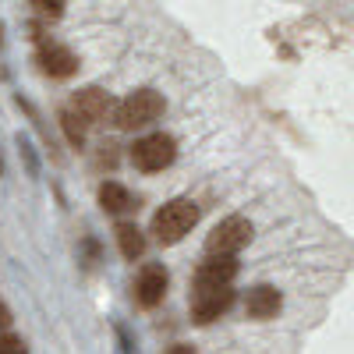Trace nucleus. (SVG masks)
Here are the masks:
<instances>
[{
    "instance_id": "f257e3e1",
    "label": "nucleus",
    "mask_w": 354,
    "mask_h": 354,
    "mask_svg": "<svg viewBox=\"0 0 354 354\" xmlns=\"http://www.w3.org/2000/svg\"><path fill=\"white\" fill-rule=\"evenodd\" d=\"M195 223H198V205L188 202V198H174L153 216V234H156V241L174 245V241H181Z\"/></svg>"
},
{
    "instance_id": "f03ea898",
    "label": "nucleus",
    "mask_w": 354,
    "mask_h": 354,
    "mask_svg": "<svg viewBox=\"0 0 354 354\" xmlns=\"http://www.w3.org/2000/svg\"><path fill=\"white\" fill-rule=\"evenodd\" d=\"M160 113H163V96L153 93V88H138V93H131L128 100H121L113 106V121L121 128H145Z\"/></svg>"
},
{
    "instance_id": "7ed1b4c3",
    "label": "nucleus",
    "mask_w": 354,
    "mask_h": 354,
    "mask_svg": "<svg viewBox=\"0 0 354 354\" xmlns=\"http://www.w3.org/2000/svg\"><path fill=\"white\" fill-rule=\"evenodd\" d=\"M174 156H177V145H174V138L163 135V131L138 138L135 149H131V163H135L138 170H145V174H156V170L170 167Z\"/></svg>"
},
{
    "instance_id": "20e7f679",
    "label": "nucleus",
    "mask_w": 354,
    "mask_h": 354,
    "mask_svg": "<svg viewBox=\"0 0 354 354\" xmlns=\"http://www.w3.org/2000/svg\"><path fill=\"white\" fill-rule=\"evenodd\" d=\"M252 238V223L241 220V216H230L223 220L213 234H209V241H205V252L209 255H234V252H241Z\"/></svg>"
},
{
    "instance_id": "39448f33",
    "label": "nucleus",
    "mask_w": 354,
    "mask_h": 354,
    "mask_svg": "<svg viewBox=\"0 0 354 354\" xmlns=\"http://www.w3.org/2000/svg\"><path fill=\"white\" fill-rule=\"evenodd\" d=\"M234 301V290L230 283L227 287H209V283H195V294H192V315L198 322H213L216 315H223Z\"/></svg>"
},
{
    "instance_id": "423d86ee",
    "label": "nucleus",
    "mask_w": 354,
    "mask_h": 354,
    "mask_svg": "<svg viewBox=\"0 0 354 354\" xmlns=\"http://www.w3.org/2000/svg\"><path fill=\"white\" fill-rule=\"evenodd\" d=\"M110 110H113V103H110L106 93H100V88H82V93L71 100V110H68V113H75L78 121L88 128V124L106 121V113H110Z\"/></svg>"
},
{
    "instance_id": "0eeeda50",
    "label": "nucleus",
    "mask_w": 354,
    "mask_h": 354,
    "mask_svg": "<svg viewBox=\"0 0 354 354\" xmlns=\"http://www.w3.org/2000/svg\"><path fill=\"white\" fill-rule=\"evenodd\" d=\"M167 294V270L163 266H145L135 280V301L142 308H156Z\"/></svg>"
},
{
    "instance_id": "6e6552de",
    "label": "nucleus",
    "mask_w": 354,
    "mask_h": 354,
    "mask_svg": "<svg viewBox=\"0 0 354 354\" xmlns=\"http://www.w3.org/2000/svg\"><path fill=\"white\" fill-rule=\"evenodd\" d=\"M36 61H39V68H43L50 78H68V75H75V68H78L75 53H71L68 46H61V43H43Z\"/></svg>"
},
{
    "instance_id": "1a4fd4ad",
    "label": "nucleus",
    "mask_w": 354,
    "mask_h": 354,
    "mask_svg": "<svg viewBox=\"0 0 354 354\" xmlns=\"http://www.w3.org/2000/svg\"><path fill=\"white\" fill-rule=\"evenodd\" d=\"M234 277H238V262H234V255H209L198 273H195V283H209V287H227Z\"/></svg>"
},
{
    "instance_id": "9d476101",
    "label": "nucleus",
    "mask_w": 354,
    "mask_h": 354,
    "mask_svg": "<svg viewBox=\"0 0 354 354\" xmlns=\"http://www.w3.org/2000/svg\"><path fill=\"white\" fill-rule=\"evenodd\" d=\"M245 308H248L252 319H273V315L280 312V294H277L273 287H266V283H262V287H252Z\"/></svg>"
},
{
    "instance_id": "9b49d317",
    "label": "nucleus",
    "mask_w": 354,
    "mask_h": 354,
    "mask_svg": "<svg viewBox=\"0 0 354 354\" xmlns=\"http://www.w3.org/2000/svg\"><path fill=\"white\" fill-rule=\"evenodd\" d=\"M100 205H103L106 213H128V209H131V195H128L124 185L106 181V185L100 188Z\"/></svg>"
},
{
    "instance_id": "f8f14e48",
    "label": "nucleus",
    "mask_w": 354,
    "mask_h": 354,
    "mask_svg": "<svg viewBox=\"0 0 354 354\" xmlns=\"http://www.w3.org/2000/svg\"><path fill=\"white\" fill-rule=\"evenodd\" d=\"M117 245H121V255L124 259H138L145 252V238L135 223H121L117 227Z\"/></svg>"
},
{
    "instance_id": "ddd939ff",
    "label": "nucleus",
    "mask_w": 354,
    "mask_h": 354,
    "mask_svg": "<svg viewBox=\"0 0 354 354\" xmlns=\"http://www.w3.org/2000/svg\"><path fill=\"white\" fill-rule=\"evenodd\" d=\"M32 8L50 15V18H61L64 15V0H32Z\"/></svg>"
},
{
    "instance_id": "4468645a",
    "label": "nucleus",
    "mask_w": 354,
    "mask_h": 354,
    "mask_svg": "<svg viewBox=\"0 0 354 354\" xmlns=\"http://www.w3.org/2000/svg\"><path fill=\"white\" fill-rule=\"evenodd\" d=\"M0 354H25V344L18 337H0Z\"/></svg>"
},
{
    "instance_id": "2eb2a0df",
    "label": "nucleus",
    "mask_w": 354,
    "mask_h": 354,
    "mask_svg": "<svg viewBox=\"0 0 354 354\" xmlns=\"http://www.w3.org/2000/svg\"><path fill=\"white\" fill-rule=\"evenodd\" d=\"M8 322H11V312H8V305H0V330H8Z\"/></svg>"
},
{
    "instance_id": "dca6fc26",
    "label": "nucleus",
    "mask_w": 354,
    "mask_h": 354,
    "mask_svg": "<svg viewBox=\"0 0 354 354\" xmlns=\"http://www.w3.org/2000/svg\"><path fill=\"white\" fill-rule=\"evenodd\" d=\"M170 354H192V347H185V344H177V347H174Z\"/></svg>"
}]
</instances>
